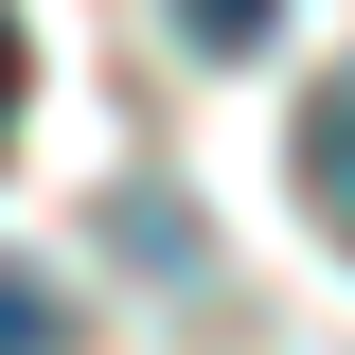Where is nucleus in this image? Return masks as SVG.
Instances as JSON below:
<instances>
[{"label": "nucleus", "mask_w": 355, "mask_h": 355, "mask_svg": "<svg viewBox=\"0 0 355 355\" xmlns=\"http://www.w3.org/2000/svg\"><path fill=\"white\" fill-rule=\"evenodd\" d=\"M302 214H320V231L355 249V71H338V89L302 107Z\"/></svg>", "instance_id": "nucleus-1"}, {"label": "nucleus", "mask_w": 355, "mask_h": 355, "mask_svg": "<svg viewBox=\"0 0 355 355\" xmlns=\"http://www.w3.org/2000/svg\"><path fill=\"white\" fill-rule=\"evenodd\" d=\"M0 355H71V284H36L18 249H0Z\"/></svg>", "instance_id": "nucleus-2"}, {"label": "nucleus", "mask_w": 355, "mask_h": 355, "mask_svg": "<svg viewBox=\"0 0 355 355\" xmlns=\"http://www.w3.org/2000/svg\"><path fill=\"white\" fill-rule=\"evenodd\" d=\"M178 36H196V53H266V36H284V0H178Z\"/></svg>", "instance_id": "nucleus-3"}]
</instances>
